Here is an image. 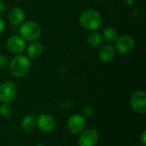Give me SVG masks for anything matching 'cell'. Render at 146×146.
Wrapping results in <instances>:
<instances>
[{"instance_id":"obj_11","label":"cell","mask_w":146,"mask_h":146,"mask_svg":"<svg viewBox=\"0 0 146 146\" xmlns=\"http://www.w3.org/2000/svg\"><path fill=\"white\" fill-rule=\"evenodd\" d=\"M8 19L9 23L14 27L21 26L25 19V13L20 7H13L8 15Z\"/></svg>"},{"instance_id":"obj_6","label":"cell","mask_w":146,"mask_h":146,"mask_svg":"<svg viewBox=\"0 0 146 146\" xmlns=\"http://www.w3.org/2000/svg\"><path fill=\"white\" fill-rule=\"evenodd\" d=\"M6 47L9 51L15 55H21L26 51V42L25 40L16 35H13L8 38L6 41Z\"/></svg>"},{"instance_id":"obj_21","label":"cell","mask_w":146,"mask_h":146,"mask_svg":"<svg viewBox=\"0 0 146 146\" xmlns=\"http://www.w3.org/2000/svg\"><path fill=\"white\" fill-rule=\"evenodd\" d=\"M4 11H5V4L3 1L0 0V15L3 14Z\"/></svg>"},{"instance_id":"obj_12","label":"cell","mask_w":146,"mask_h":146,"mask_svg":"<svg viewBox=\"0 0 146 146\" xmlns=\"http://www.w3.org/2000/svg\"><path fill=\"white\" fill-rule=\"evenodd\" d=\"M27 55L28 58H38L44 52V46L38 41H33L29 44V45L26 48Z\"/></svg>"},{"instance_id":"obj_7","label":"cell","mask_w":146,"mask_h":146,"mask_svg":"<svg viewBox=\"0 0 146 146\" xmlns=\"http://www.w3.org/2000/svg\"><path fill=\"white\" fill-rule=\"evenodd\" d=\"M67 126L69 132L74 134H79L85 130L86 126V121L84 115L75 114L69 117Z\"/></svg>"},{"instance_id":"obj_18","label":"cell","mask_w":146,"mask_h":146,"mask_svg":"<svg viewBox=\"0 0 146 146\" xmlns=\"http://www.w3.org/2000/svg\"><path fill=\"white\" fill-rule=\"evenodd\" d=\"M9 59L7 56H5L3 55H0V70L7 68L9 65Z\"/></svg>"},{"instance_id":"obj_8","label":"cell","mask_w":146,"mask_h":146,"mask_svg":"<svg viewBox=\"0 0 146 146\" xmlns=\"http://www.w3.org/2000/svg\"><path fill=\"white\" fill-rule=\"evenodd\" d=\"M135 46L134 38L129 35H123L118 37L115 42V50L121 54L128 53L133 50Z\"/></svg>"},{"instance_id":"obj_17","label":"cell","mask_w":146,"mask_h":146,"mask_svg":"<svg viewBox=\"0 0 146 146\" xmlns=\"http://www.w3.org/2000/svg\"><path fill=\"white\" fill-rule=\"evenodd\" d=\"M13 113V108L9 103H3L0 105V115L3 117H9Z\"/></svg>"},{"instance_id":"obj_13","label":"cell","mask_w":146,"mask_h":146,"mask_svg":"<svg viewBox=\"0 0 146 146\" xmlns=\"http://www.w3.org/2000/svg\"><path fill=\"white\" fill-rule=\"evenodd\" d=\"M115 55V48L112 45H110V44H105V45H104L102 48H100L99 53H98L99 59L104 63H109V62H110L114 59Z\"/></svg>"},{"instance_id":"obj_19","label":"cell","mask_w":146,"mask_h":146,"mask_svg":"<svg viewBox=\"0 0 146 146\" xmlns=\"http://www.w3.org/2000/svg\"><path fill=\"white\" fill-rule=\"evenodd\" d=\"M93 112H94V110H93V108H92L91 106L86 107L85 109H83V111H82L83 115L88 116V117L91 116V115H93Z\"/></svg>"},{"instance_id":"obj_4","label":"cell","mask_w":146,"mask_h":146,"mask_svg":"<svg viewBox=\"0 0 146 146\" xmlns=\"http://www.w3.org/2000/svg\"><path fill=\"white\" fill-rule=\"evenodd\" d=\"M131 108L138 114L146 113V94L144 91L134 92L130 98Z\"/></svg>"},{"instance_id":"obj_23","label":"cell","mask_w":146,"mask_h":146,"mask_svg":"<svg viewBox=\"0 0 146 146\" xmlns=\"http://www.w3.org/2000/svg\"><path fill=\"white\" fill-rule=\"evenodd\" d=\"M123 1H124V3L128 6H131L134 3V0H123Z\"/></svg>"},{"instance_id":"obj_3","label":"cell","mask_w":146,"mask_h":146,"mask_svg":"<svg viewBox=\"0 0 146 146\" xmlns=\"http://www.w3.org/2000/svg\"><path fill=\"white\" fill-rule=\"evenodd\" d=\"M19 33L24 40L37 41L41 36V27L34 21H27L20 26Z\"/></svg>"},{"instance_id":"obj_14","label":"cell","mask_w":146,"mask_h":146,"mask_svg":"<svg viewBox=\"0 0 146 146\" xmlns=\"http://www.w3.org/2000/svg\"><path fill=\"white\" fill-rule=\"evenodd\" d=\"M37 125L36 118L33 115H27L21 121V127L24 132H31L33 131Z\"/></svg>"},{"instance_id":"obj_10","label":"cell","mask_w":146,"mask_h":146,"mask_svg":"<svg viewBox=\"0 0 146 146\" xmlns=\"http://www.w3.org/2000/svg\"><path fill=\"white\" fill-rule=\"evenodd\" d=\"M36 122L39 130L44 133H50L56 127V120L52 115L48 114L40 115L36 120Z\"/></svg>"},{"instance_id":"obj_20","label":"cell","mask_w":146,"mask_h":146,"mask_svg":"<svg viewBox=\"0 0 146 146\" xmlns=\"http://www.w3.org/2000/svg\"><path fill=\"white\" fill-rule=\"evenodd\" d=\"M4 29H5V21H4V20L0 16V34L3 33Z\"/></svg>"},{"instance_id":"obj_5","label":"cell","mask_w":146,"mask_h":146,"mask_svg":"<svg viewBox=\"0 0 146 146\" xmlns=\"http://www.w3.org/2000/svg\"><path fill=\"white\" fill-rule=\"evenodd\" d=\"M17 94V86L11 81H5L0 85V102L10 103Z\"/></svg>"},{"instance_id":"obj_24","label":"cell","mask_w":146,"mask_h":146,"mask_svg":"<svg viewBox=\"0 0 146 146\" xmlns=\"http://www.w3.org/2000/svg\"><path fill=\"white\" fill-rule=\"evenodd\" d=\"M35 146H46V145H42V144H38V145H35Z\"/></svg>"},{"instance_id":"obj_22","label":"cell","mask_w":146,"mask_h":146,"mask_svg":"<svg viewBox=\"0 0 146 146\" xmlns=\"http://www.w3.org/2000/svg\"><path fill=\"white\" fill-rule=\"evenodd\" d=\"M141 141L144 145H146V130H145L141 135Z\"/></svg>"},{"instance_id":"obj_2","label":"cell","mask_w":146,"mask_h":146,"mask_svg":"<svg viewBox=\"0 0 146 146\" xmlns=\"http://www.w3.org/2000/svg\"><path fill=\"white\" fill-rule=\"evenodd\" d=\"M80 23L86 30L96 31L101 27L103 18L100 13L95 9H86L80 16Z\"/></svg>"},{"instance_id":"obj_9","label":"cell","mask_w":146,"mask_h":146,"mask_svg":"<svg viewBox=\"0 0 146 146\" xmlns=\"http://www.w3.org/2000/svg\"><path fill=\"white\" fill-rule=\"evenodd\" d=\"M99 139L97 130L90 128L84 130L79 138V146H96Z\"/></svg>"},{"instance_id":"obj_16","label":"cell","mask_w":146,"mask_h":146,"mask_svg":"<svg viewBox=\"0 0 146 146\" xmlns=\"http://www.w3.org/2000/svg\"><path fill=\"white\" fill-rule=\"evenodd\" d=\"M103 38H104L107 42L109 43H113L115 42V40L118 38L119 35L118 33L115 29L113 27H107L103 31Z\"/></svg>"},{"instance_id":"obj_1","label":"cell","mask_w":146,"mask_h":146,"mask_svg":"<svg viewBox=\"0 0 146 146\" xmlns=\"http://www.w3.org/2000/svg\"><path fill=\"white\" fill-rule=\"evenodd\" d=\"M30 66L29 58L23 55H16L10 60L8 65L9 73L16 78L25 76L28 73Z\"/></svg>"},{"instance_id":"obj_15","label":"cell","mask_w":146,"mask_h":146,"mask_svg":"<svg viewBox=\"0 0 146 146\" xmlns=\"http://www.w3.org/2000/svg\"><path fill=\"white\" fill-rule=\"evenodd\" d=\"M102 42H103L102 34L99 33L98 32L91 33L87 37V43L89 44L90 46H92L93 48H97V47L100 46Z\"/></svg>"}]
</instances>
